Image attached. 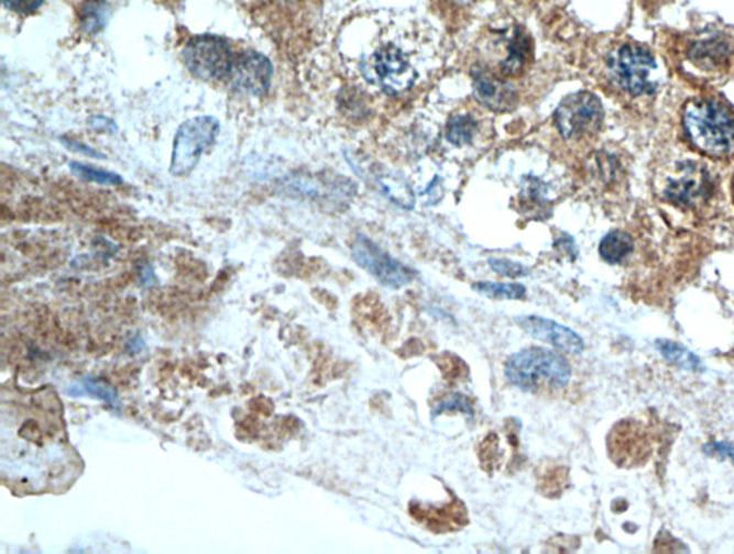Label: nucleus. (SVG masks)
<instances>
[{"instance_id":"1","label":"nucleus","mask_w":734,"mask_h":554,"mask_svg":"<svg viewBox=\"0 0 734 554\" xmlns=\"http://www.w3.org/2000/svg\"><path fill=\"white\" fill-rule=\"evenodd\" d=\"M684 130L695 148L712 156L734 153V113L713 99H694L684 109Z\"/></svg>"},{"instance_id":"2","label":"nucleus","mask_w":734,"mask_h":554,"mask_svg":"<svg viewBox=\"0 0 734 554\" xmlns=\"http://www.w3.org/2000/svg\"><path fill=\"white\" fill-rule=\"evenodd\" d=\"M572 369L567 358L552 350L528 347L511 355L505 364V378L523 391H539L544 387L563 388L570 383Z\"/></svg>"},{"instance_id":"3","label":"nucleus","mask_w":734,"mask_h":554,"mask_svg":"<svg viewBox=\"0 0 734 554\" xmlns=\"http://www.w3.org/2000/svg\"><path fill=\"white\" fill-rule=\"evenodd\" d=\"M219 132L220 122L215 117H197L184 122L174 138L169 174L174 177H187L191 174L204 151L215 144Z\"/></svg>"},{"instance_id":"4","label":"nucleus","mask_w":734,"mask_h":554,"mask_svg":"<svg viewBox=\"0 0 734 554\" xmlns=\"http://www.w3.org/2000/svg\"><path fill=\"white\" fill-rule=\"evenodd\" d=\"M184 60L189 73L202 80H221L230 77L235 62L230 42L215 35H201L189 40L184 47Z\"/></svg>"},{"instance_id":"5","label":"nucleus","mask_w":734,"mask_h":554,"mask_svg":"<svg viewBox=\"0 0 734 554\" xmlns=\"http://www.w3.org/2000/svg\"><path fill=\"white\" fill-rule=\"evenodd\" d=\"M611 78L625 92L638 95L653 91L650 80L656 69L655 56L640 45H624L615 51L609 60Z\"/></svg>"},{"instance_id":"6","label":"nucleus","mask_w":734,"mask_h":554,"mask_svg":"<svg viewBox=\"0 0 734 554\" xmlns=\"http://www.w3.org/2000/svg\"><path fill=\"white\" fill-rule=\"evenodd\" d=\"M603 106L593 93L579 92L563 99L556 111V125L566 140L582 138L599 130Z\"/></svg>"},{"instance_id":"7","label":"nucleus","mask_w":734,"mask_h":554,"mask_svg":"<svg viewBox=\"0 0 734 554\" xmlns=\"http://www.w3.org/2000/svg\"><path fill=\"white\" fill-rule=\"evenodd\" d=\"M352 254L359 267L366 269L383 286L395 288V290L407 286L416 277L414 269L391 257L368 236L358 235L352 246Z\"/></svg>"},{"instance_id":"8","label":"nucleus","mask_w":734,"mask_h":554,"mask_svg":"<svg viewBox=\"0 0 734 554\" xmlns=\"http://www.w3.org/2000/svg\"><path fill=\"white\" fill-rule=\"evenodd\" d=\"M713 192L710 174L698 164H680L667 178V200L683 208H695L708 201Z\"/></svg>"},{"instance_id":"9","label":"nucleus","mask_w":734,"mask_h":554,"mask_svg":"<svg viewBox=\"0 0 734 554\" xmlns=\"http://www.w3.org/2000/svg\"><path fill=\"white\" fill-rule=\"evenodd\" d=\"M373 69L383 91L397 95L415 84L416 70L409 59L396 46L387 45L373 56Z\"/></svg>"},{"instance_id":"10","label":"nucleus","mask_w":734,"mask_h":554,"mask_svg":"<svg viewBox=\"0 0 734 554\" xmlns=\"http://www.w3.org/2000/svg\"><path fill=\"white\" fill-rule=\"evenodd\" d=\"M273 79L272 62L259 52H244L235 59L230 74V82L237 91L251 97L266 95Z\"/></svg>"},{"instance_id":"11","label":"nucleus","mask_w":734,"mask_h":554,"mask_svg":"<svg viewBox=\"0 0 734 554\" xmlns=\"http://www.w3.org/2000/svg\"><path fill=\"white\" fill-rule=\"evenodd\" d=\"M515 323L532 337L548 343L568 354L579 355L584 352V340L576 331L556 321L538 315L515 317Z\"/></svg>"},{"instance_id":"12","label":"nucleus","mask_w":734,"mask_h":554,"mask_svg":"<svg viewBox=\"0 0 734 554\" xmlns=\"http://www.w3.org/2000/svg\"><path fill=\"white\" fill-rule=\"evenodd\" d=\"M473 89L478 101L495 111L514 106L516 95L513 87L485 70H478L475 74Z\"/></svg>"},{"instance_id":"13","label":"nucleus","mask_w":734,"mask_h":554,"mask_svg":"<svg viewBox=\"0 0 734 554\" xmlns=\"http://www.w3.org/2000/svg\"><path fill=\"white\" fill-rule=\"evenodd\" d=\"M532 56V42L521 30H515L511 36L506 58L502 62V70L506 75H518Z\"/></svg>"},{"instance_id":"14","label":"nucleus","mask_w":734,"mask_h":554,"mask_svg":"<svg viewBox=\"0 0 734 554\" xmlns=\"http://www.w3.org/2000/svg\"><path fill=\"white\" fill-rule=\"evenodd\" d=\"M728 46L726 42L709 40L699 42L690 51V59L700 68L713 69L727 60Z\"/></svg>"},{"instance_id":"15","label":"nucleus","mask_w":734,"mask_h":554,"mask_svg":"<svg viewBox=\"0 0 734 554\" xmlns=\"http://www.w3.org/2000/svg\"><path fill=\"white\" fill-rule=\"evenodd\" d=\"M633 248L632 236L622 231H613L601 241L600 255L609 264H618L632 254Z\"/></svg>"},{"instance_id":"16","label":"nucleus","mask_w":734,"mask_h":554,"mask_svg":"<svg viewBox=\"0 0 734 554\" xmlns=\"http://www.w3.org/2000/svg\"><path fill=\"white\" fill-rule=\"evenodd\" d=\"M656 344L662 357L667 362L675 364V366L690 369V372H700V369H703V364L698 358V355L689 352L683 345L672 343L669 340H658Z\"/></svg>"},{"instance_id":"17","label":"nucleus","mask_w":734,"mask_h":554,"mask_svg":"<svg viewBox=\"0 0 734 554\" xmlns=\"http://www.w3.org/2000/svg\"><path fill=\"white\" fill-rule=\"evenodd\" d=\"M70 396H89L92 399H98L108 402L113 407L120 406V399H118L117 391L113 390L110 386H107L106 383L94 380V378H83L73 383L69 387Z\"/></svg>"},{"instance_id":"18","label":"nucleus","mask_w":734,"mask_h":554,"mask_svg":"<svg viewBox=\"0 0 734 554\" xmlns=\"http://www.w3.org/2000/svg\"><path fill=\"white\" fill-rule=\"evenodd\" d=\"M472 288L481 296L494 298V300H521L527 293V288L521 284L511 282H476Z\"/></svg>"},{"instance_id":"19","label":"nucleus","mask_w":734,"mask_h":554,"mask_svg":"<svg viewBox=\"0 0 734 554\" xmlns=\"http://www.w3.org/2000/svg\"><path fill=\"white\" fill-rule=\"evenodd\" d=\"M476 121L471 115H458L449 120L447 140L457 146L468 145L475 138Z\"/></svg>"},{"instance_id":"20","label":"nucleus","mask_w":734,"mask_h":554,"mask_svg":"<svg viewBox=\"0 0 734 554\" xmlns=\"http://www.w3.org/2000/svg\"><path fill=\"white\" fill-rule=\"evenodd\" d=\"M70 170L73 174L77 175L78 178L85 179V181L97 182L101 185H121L122 178L116 173H110V170L98 169L89 167V165L70 163Z\"/></svg>"},{"instance_id":"21","label":"nucleus","mask_w":734,"mask_h":554,"mask_svg":"<svg viewBox=\"0 0 734 554\" xmlns=\"http://www.w3.org/2000/svg\"><path fill=\"white\" fill-rule=\"evenodd\" d=\"M454 411L473 417L472 402L469 401L468 397L458 395L457 392V395H451L447 399L438 401L434 406L432 417L435 419V417L440 414L454 413Z\"/></svg>"},{"instance_id":"22","label":"nucleus","mask_w":734,"mask_h":554,"mask_svg":"<svg viewBox=\"0 0 734 554\" xmlns=\"http://www.w3.org/2000/svg\"><path fill=\"white\" fill-rule=\"evenodd\" d=\"M107 9L106 3L91 2L85 8L84 12V27L89 33H98L106 26Z\"/></svg>"},{"instance_id":"23","label":"nucleus","mask_w":734,"mask_h":554,"mask_svg":"<svg viewBox=\"0 0 734 554\" xmlns=\"http://www.w3.org/2000/svg\"><path fill=\"white\" fill-rule=\"evenodd\" d=\"M490 264L491 268L502 277L521 278L529 274V268L525 265L510 262V259L491 258Z\"/></svg>"},{"instance_id":"24","label":"nucleus","mask_w":734,"mask_h":554,"mask_svg":"<svg viewBox=\"0 0 734 554\" xmlns=\"http://www.w3.org/2000/svg\"><path fill=\"white\" fill-rule=\"evenodd\" d=\"M45 0H3L4 7L9 11L19 13V15H31L36 9L42 7Z\"/></svg>"},{"instance_id":"25","label":"nucleus","mask_w":734,"mask_h":554,"mask_svg":"<svg viewBox=\"0 0 734 554\" xmlns=\"http://www.w3.org/2000/svg\"><path fill=\"white\" fill-rule=\"evenodd\" d=\"M704 453L709 454V456H717L720 458H731V461L734 463V446L731 443L717 442V443L705 444Z\"/></svg>"},{"instance_id":"26","label":"nucleus","mask_w":734,"mask_h":554,"mask_svg":"<svg viewBox=\"0 0 734 554\" xmlns=\"http://www.w3.org/2000/svg\"><path fill=\"white\" fill-rule=\"evenodd\" d=\"M88 123L89 126L94 128V130L98 132H111V134L117 132V123L110 120V118L92 117Z\"/></svg>"},{"instance_id":"27","label":"nucleus","mask_w":734,"mask_h":554,"mask_svg":"<svg viewBox=\"0 0 734 554\" xmlns=\"http://www.w3.org/2000/svg\"><path fill=\"white\" fill-rule=\"evenodd\" d=\"M63 141H64V145L66 146V148H68L70 151H78V153L85 154V155H88V156H92V158H98V159L103 158V155H99V153H97V151H95L92 148H89L88 145L80 144V142L73 141V140H63Z\"/></svg>"}]
</instances>
